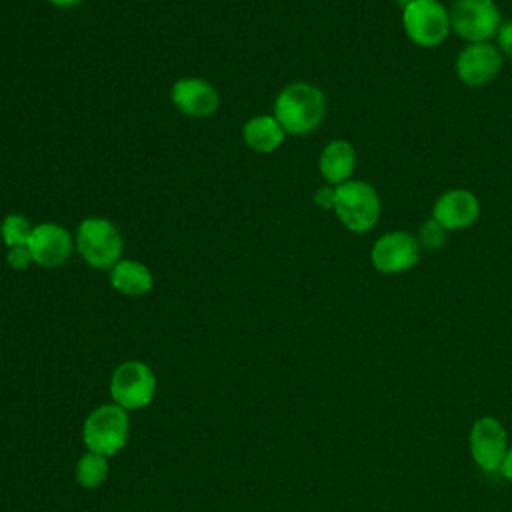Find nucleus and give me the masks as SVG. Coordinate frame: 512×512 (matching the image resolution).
Instances as JSON below:
<instances>
[{
    "label": "nucleus",
    "mask_w": 512,
    "mask_h": 512,
    "mask_svg": "<svg viewBox=\"0 0 512 512\" xmlns=\"http://www.w3.org/2000/svg\"><path fill=\"white\" fill-rule=\"evenodd\" d=\"M74 244L90 268L110 270L118 260H122V250H124L122 234L106 218H100V216L84 218L76 228Z\"/></svg>",
    "instance_id": "nucleus-2"
},
{
    "label": "nucleus",
    "mask_w": 512,
    "mask_h": 512,
    "mask_svg": "<svg viewBox=\"0 0 512 512\" xmlns=\"http://www.w3.org/2000/svg\"><path fill=\"white\" fill-rule=\"evenodd\" d=\"M500 470H502L504 478L512 482V446H508V452H506V456H504V462H502V468H500Z\"/></svg>",
    "instance_id": "nucleus-23"
},
{
    "label": "nucleus",
    "mask_w": 512,
    "mask_h": 512,
    "mask_svg": "<svg viewBox=\"0 0 512 512\" xmlns=\"http://www.w3.org/2000/svg\"><path fill=\"white\" fill-rule=\"evenodd\" d=\"M470 452L474 462L482 470L486 472L500 470L504 456L508 452L504 426L492 416L478 418L470 430Z\"/></svg>",
    "instance_id": "nucleus-10"
},
{
    "label": "nucleus",
    "mask_w": 512,
    "mask_h": 512,
    "mask_svg": "<svg viewBox=\"0 0 512 512\" xmlns=\"http://www.w3.org/2000/svg\"><path fill=\"white\" fill-rule=\"evenodd\" d=\"M432 218L438 220L448 232L468 228L480 218V200L470 190L452 188L436 198Z\"/></svg>",
    "instance_id": "nucleus-13"
},
{
    "label": "nucleus",
    "mask_w": 512,
    "mask_h": 512,
    "mask_svg": "<svg viewBox=\"0 0 512 512\" xmlns=\"http://www.w3.org/2000/svg\"><path fill=\"white\" fill-rule=\"evenodd\" d=\"M318 168L322 178L330 186L344 184L352 180L354 168H356V150L348 140H332L324 146Z\"/></svg>",
    "instance_id": "nucleus-14"
},
{
    "label": "nucleus",
    "mask_w": 512,
    "mask_h": 512,
    "mask_svg": "<svg viewBox=\"0 0 512 512\" xmlns=\"http://www.w3.org/2000/svg\"><path fill=\"white\" fill-rule=\"evenodd\" d=\"M110 284L124 296H144L154 286L150 268L138 260L122 258L110 270Z\"/></svg>",
    "instance_id": "nucleus-16"
},
{
    "label": "nucleus",
    "mask_w": 512,
    "mask_h": 512,
    "mask_svg": "<svg viewBox=\"0 0 512 512\" xmlns=\"http://www.w3.org/2000/svg\"><path fill=\"white\" fill-rule=\"evenodd\" d=\"M28 246L34 256V264L42 268H58L72 254V234L56 222H42L34 226Z\"/></svg>",
    "instance_id": "nucleus-11"
},
{
    "label": "nucleus",
    "mask_w": 512,
    "mask_h": 512,
    "mask_svg": "<svg viewBox=\"0 0 512 512\" xmlns=\"http://www.w3.org/2000/svg\"><path fill=\"white\" fill-rule=\"evenodd\" d=\"M326 114L324 92L310 82H292L276 96L274 118L286 134L304 136L316 130Z\"/></svg>",
    "instance_id": "nucleus-1"
},
{
    "label": "nucleus",
    "mask_w": 512,
    "mask_h": 512,
    "mask_svg": "<svg viewBox=\"0 0 512 512\" xmlns=\"http://www.w3.org/2000/svg\"><path fill=\"white\" fill-rule=\"evenodd\" d=\"M448 14L452 32L468 44L490 42L502 24V16L494 0H458L452 4Z\"/></svg>",
    "instance_id": "nucleus-6"
},
{
    "label": "nucleus",
    "mask_w": 512,
    "mask_h": 512,
    "mask_svg": "<svg viewBox=\"0 0 512 512\" xmlns=\"http://www.w3.org/2000/svg\"><path fill=\"white\" fill-rule=\"evenodd\" d=\"M494 38L500 54L506 58H512V20H502Z\"/></svg>",
    "instance_id": "nucleus-21"
},
{
    "label": "nucleus",
    "mask_w": 512,
    "mask_h": 512,
    "mask_svg": "<svg viewBox=\"0 0 512 512\" xmlns=\"http://www.w3.org/2000/svg\"><path fill=\"white\" fill-rule=\"evenodd\" d=\"M402 26L420 48H436L452 32L450 14L438 0H410L402 8Z\"/></svg>",
    "instance_id": "nucleus-5"
},
{
    "label": "nucleus",
    "mask_w": 512,
    "mask_h": 512,
    "mask_svg": "<svg viewBox=\"0 0 512 512\" xmlns=\"http://www.w3.org/2000/svg\"><path fill=\"white\" fill-rule=\"evenodd\" d=\"M108 476L106 456L98 452L84 454L76 464V480L84 488H98Z\"/></svg>",
    "instance_id": "nucleus-17"
},
{
    "label": "nucleus",
    "mask_w": 512,
    "mask_h": 512,
    "mask_svg": "<svg viewBox=\"0 0 512 512\" xmlns=\"http://www.w3.org/2000/svg\"><path fill=\"white\" fill-rule=\"evenodd\" d=\"M46 2L56 8H72V6H78L82 0H46Z\"/></svg>",
    "instance_id": "nucleus-24"
},
{
    "label": "nucleus",
    "mask_w": 512,
    "mask_h": 512,
    "mask_svg": "<svg viewBox=\"0 0 512 512\" xmlns=\"http://www.w3.org/2000/svg\"><path fill=\"white\" fill-rule=\"evenodd\" d=\"M380 198L372 184L364 180H348L336 186L334 212L342 226L354 234L372 230L380 218Z\"/></svg>",
    "instance_id": "nucleus-3"
},
{
    "label": "nucleus",
    "mask_w": 512,
    "mask_h": 512,
    "mask_svg": "<svg viewBox=\"0 0 512 512\" xmlns=\"http://www.w3.org/2000/svg\"><path fill=\"white\" fill-rule=\"evenodd\" d=\"M416 240L424 250H440L448 240V230L430 216L420 224Z\"/></svg>",
    "instance_id": "nucleus-19"
},
{
    "label": "nucleus",
    "mask_w": 512,
    "mask_h": 512,
    "mask_svg": "<svg viewBox=\"0 0 512 512\" xmlns=\"http://www.w3.org/2000/svg\"><path fill=\"white\" fill-rule=\"evenodd\" d=\"M170 98L174 106L190 118L212 116L220 106V96L214 84L196 76L176 80L170 90Z\"/></svg>",
    "instance_id": "nucleus-12"
},
{
    "label": "nucleus",
    "mask_w": 512,
    "mask_h": 512,
    "mask_svg": "<svg viewBox=\"0 0 512 512\" xmlns=\"http://www.w3.org/2000/svg\"><path fill=\"white\" fill-rule=\"evenodd\" d=\"M420 250L414 234L406 230H390L374 240L370 260L382 274H400L418 264Z\"/></svg>",
    "instance_id": "nucleus-8"
},
{
    "label": "nucleus",
    "mask_w": 512,
    "mask_h": 512,
    "mask_svg": "<svg viewBox=\"0 0 512 512\" xmlns=\"http://www.w3.org/2000/svg\"><path fill=\"white\" fill-rule=\"evenodd\" d=\"M32 230L34 226L28 222V218H24L22 214H8L0 224V238L6 244V248L24 246L28 244Z\"/></svg>",
    "instance_id": "nucleus-18"
},
{
    "label": "nucleus",
    "mask_w": 512,
    "mask_h": 512,
    "mask_svg": "<svg viewBox=\"0 0 512 512\" xmlns=\"http://www.w3.org/2000/svg\"><path fill=\"white\" fill-rule=\"evenodd\" d=\"M504 56L492 42L466 44L456 58V76L462 84L478 88L490 84L502 70Z\"/></svg>",
    "instance_id": "nucleus-9"
},
{
    "label": "nucleus",
    "mask_w": 512,
    "mask_h": 512,
    "mask_svg": "<svg viewBox=\"0 0 512 512\" xmlns=\"http://www.w3.org/2000/svg\"><path fill=\"white\" fill-rule=\"evenodd\" d=\"M450 2H458V0H450Z\"/></svg>",
    "instance_id": "nucleus-25"
},
{
    "label": "nucleus",
    "mask_w": 512,
    "mask_h": 512,
    "mask_svg": "<svg viewBox=\"0 0 512 512\" xmlns=\"http://www.w3.org/2000/svg\"><path fill=\"white\" fill-rule=\"evenodd\" d=\"M128 414L118 404L98 406L82 426V440L90 452L112 456L128 442Z\"/></svg>",
    "instance_id": "nucleus-4"
},
{
    "label": "nucleus",
    "mask_w": 512,
    "mask_h": 512,
    "mask_svg": "<svg viewBox=\"0 0 512 512\" xmlns=\"http://www.w3.org/2000/svg\"><path fill=\"white\" fill-rule=\"evenodd\" d=\"M334 202H336V186H322L314 192V204L324 208V210H334Z\"/></svg>",
    "instance_id": "nucleus-22"
},
{
    "label": "nucleus",
    "mask_w": 512,
    "mask_h": 512,
    "mask_svg": "<svg viewBox=\"0 0 512 512\" xmlns=\"http://www.w3.org/2000/svg\"><path fill=\"white\" fill-rule=\"evenodd\" d=\"M156 392V378L148 364L128 360L116 366L110 378V396L114 404L124 410H138L152 402Z\"/></svg>",
    "instance_id": "nucleus-7"
},
{
    "label": "nucleus",
    "mask_w": 512,
    "mask_h": 512,
    "mask_svg": "<svg viewBox=\"0 0 512 512\" xmlns=\"http://www.w3.org/2000/svg\"><path fill=\"white\" fill-rule=\"evenodd\" d=\"M6 262L10 268L14 270H26L30 268V264H34V256H32V250L28 244L24 246H12L8 248L6 252Z\"/></svg>",
    "instance_id": "nucleus-20"
},
{
    "label": "nucleus",
    "mask_w": 512,
    "mask_h": 512,
    "mask_svg": "<svg viewBox=\"0 0 512 512\" xmlns=\"http://www.w3.org/2000/svg\"><path fill=\"white\" fill-rule=\"evenodd\" d=\"M284 138H286V132L280 126V122L274 118V114L272 116L270 114L252 116L242 126L244 144L258 154L274 152L276 148L282 146Z\"/></svg>",
    "instance_id": "nucleus-15"
}]
</instances>
